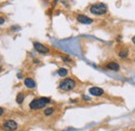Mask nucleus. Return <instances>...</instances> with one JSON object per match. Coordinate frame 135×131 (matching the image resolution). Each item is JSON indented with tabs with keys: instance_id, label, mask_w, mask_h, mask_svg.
I'll use <instances>...</instances> for the list:
<instances>
[{
	"instance_id": "1",
	"label": "nucleus",
	"mask_w": 135,
	"mask_h": 131,
	"mask_svg": "<svg viewBox=\"0 0 135 131\" xmlns=\"http://www.w3.org/2000/svg\"><path fill=\"white\" fill-rule=\"evenodd\" d=\"M50 98H46V97H41V98H38V99H34L30 102L29 104V107L31 109H40V108H43L45 107L48 103H50Z\"/></svg>"
},
{
	"instance_id": "2",
	"label": "nucleus",
	"mask_w": 135,
	"mask_h": 131,
	"mask_svg": "<svg viewBox=\"0 0 135 131\" xmlns=\"http://www.w3.org/2000/svg\"><path fill=\"white\" fill-rule=\"evenodd\" d=\"M89 12L94 15H104L107 12V6L104 3H95L89 7Z\"/></svg>"
},
{
	"instance_id": "3",
	"label": "nucleus",
	"mask_w": 135,
	"mask_h": 131,
	"mask_svg": "<svg viewBox=\"0 0 135 131\" xmlns=\"http://www.w3.org/2000/svg\"><path fill=\"white\" fill-rule=\"evenodd\" d=\"M75 86H76V82L72 78H66V79H64L59 84V88L64 91H71Z\"/></svg>"
},
{
	"instance_id": "4",
	"label": "nucleus",
	"mask_w": 135,
	"mask_h": 131,
	"mask_svg": "<svg viewBox=\"0 0 135 131\" xmlns=\"http://www.w3.org/2000/svg\"><path fill=\"white\" fill-rule=\"evenodd\" d=\"M18 128V124L14 120H8L3 124V129L5 131H15Z\"/></svg>"
},
{
	"instance_id": "5",
	"label": "nucleus",
	"mask_w": 135,
	"mask_h": 131,
	"mask_svg": "<svg viewBox=\"0 0 135 131\" xmlns=\"http://www.w3.org/2000/svg\"><path fill=\"white\" fill-rule=\"evenodd\" d=\"M33 47L35 48L37 51L40 52V53H44V54L49 53V48H47L46 46H44L43 44H41V43H39V42H34V43H33Z\"/></svg>"
},
{
	"instance_id": "6",
	"label": "nucleus",
	"mask_w": 135,
	"mask_h": 131,
	"mask_svg": "<svg viewBox=\"0 0 135 131\" xmlns=\"http://www.w3.org/2000/svg\"><path fill=\"white\" fill-rule=\"evenodd\" d=\"M89 94L93 95V96H96V97H101V96L104 94V90L101 89V88L94 86V88H91V89H89Z\"/></svg>"
},
{
	"instance_id": "7",
	"label": "nucleus",
	"mask_w": 135,
	"mask_h": 131,
	"mask_svg": "<svg viewBox=\"0 0 135 131\" xmlns=\"http://www.w3.org/2000/svg\"><path fill=\"white\" fill-rule=\"evenodd\" d=\"M77 20H78V22L83 23V24H91V23H93V19H91V18H88V17H86L84 15H78L77 16Z\"/></svg>"
},
{
	"instance_id": "8",
	"label": "nucleus",
	"mask_w": 135,
	"mask_h": 131,
	"mask_svg": "<svg viewBox=\"0 0 135 131\" xmlns=\"http://www.w3.org/2000/svg\"><path fill=\"white\" fill-rule=\"evenodd\" d=\"M24 84L28 88V89H34L35 88V81L32 79V78H25L24 80Z\"/></svg>"
},
{
	"instance_id": "9",
	"label": "nucleus",
	"mask_w": 135,
	"mask_h": 131,
	"mask_svg": "<svg viewBox=\"0 0 135 131\" xmlns=\"http://www.w3.org/2000/svg\"><path fill=\"white\" fill-rule=\"evenodd\" d=\"M107 69H109V70H112V71H119L120 70V66L119 64L114 63V62H111L107 65Z\"/></svg>"
},
{
	"instance_id": "10",
	"label": "nucleus",
	"mask_w": 135,
	"mask_h": 131,
	"mask_svg": "<svg viewBox=\"0 0 135 131\" xmlns=\"http://www.w3.org/2000/svg\"><path fill=\"white\" fill-rule=\"evenodd\" d=\"M16 101H17V103H19V104L23 103V101H24V94H23V93L18 94V96H17V98H16Z\"/></svg>"
},
{
	"instance_id": "11",
	"label": "nucleus",
	"mask_w": 135,
	"mask_h": 131,
	"mask_svg": "<svg viewBox=\"0 0 135 131\" xmlns=\"http://www.w3.org/2000/svg\"><path fill=\"white\" fill-rule=\"evenodd\" d=\"M67 74H68V70H67V69L60 68V69L58 70V75H59L60 77H65V76H67Z\"/></svg>"
},
{
	"instance_id": "12",
	"label": "nucleus",
	"mask_w": 135,
	"mask_h": 131,
	"mask_svg": "<svg viewBox=\"0 0 135 131\" xmlns=\"http://www.w3.org/2000/svg\"><path fill=\"white\" fill-rule=\"evenodd\" d=\"M119 55H120V57H122V58L127 57V56H128V50H127V49H123V50H121V51H120V53H119Z\"/></svg>"
},
{
	"instance_id": "13",
	"label": "nucleus",
	"mask_w": 135,
	"mask_h": 131,
	"mask_svg": "<svg viewBox=\"0 0 135 131\" xmlns=\"http://www.w3.org/2000/svg\"><path fill=\"white\" fill-rule=\"evenodd\" d=\"M54 111H55V109H54L53 107H49V108H46V109H45L44 113H45V116H50V115H52Z\"/></svg>"
},
{
	"instance_id": "14",
	"label": "nucleus",
	"mask_w": 135,
	"mask_h": 131,
	"mask_svg": "<svg viewBox=\"0 0 135 131\" xmlns=\"http://www.w3.org/2000/svg\"><path fill=\"white\" fill-rule=\"evenodd\" d=\"M62 59H64L66 63H70V62H71V59H70V58H68V57H65V56H62Z\"/></svg>"
},
{
	"instance_id": "15",
	"label": "nucleus",
	"mask_w": 135,
	"mask_h": 131,
	"mask_svg": "<svg viewBox=\"0 0 135 131\" xmlns=\"http://www.w3.org/2000/svg\"><path fill=\"white\" fill-rule=\"evenodd\" d=\"M3 23H4V19H3L2 17H0V25L3 24Z\"/></svg>"
},
{
	"instance_id": "16",
	"label": "nucleus",
	"mask_w": 135,
	"mask_h": 131,
	"mask_svg": "<svg viewBox=\"0 0 135 131\" xmlns=\"http://www.w3.org/2000/svg\"><path fill=\"white\" fill-rule=\"evenodd\" d=\"M2 113H3V108H1V107H0V117L2 116Z\"/></svg>"
},
{
	"instance_id": "17",
	"label": "nucleus",
	"mask_w": 135,
	"mask_h": 131,
	"mask_svg": "<svg viewBox=\"0 0 135 131\" xmlns=\"http://www.w3.org/2000/svg\"><path fill=\"white\" fill-rule=\"evenodd\" d=\"M132 40H133V42L135 43V37H133V39H132Z\"/></svg>"
},
{
	"instance_id": "18",
	"label": "nucleus",
	"mask_w": 135,
	"mask_h": 131,
	"mask_svg": "<svg viewBox=\"0 0 135 131\" xmlns=\"http://www.w3.org/2000/svg\"><path fill=\"white\" fill-rule=\"evenodd\" d=\"M1 70H2V68H1V67H0V72H1Z\"/></svg>"
}]
</instances>
